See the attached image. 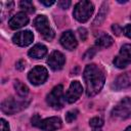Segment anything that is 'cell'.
Listing matches in <instances>:
<instances>
[{"label":"cell","instance_id":"cell-1","mask_svg":"<svg viewBox=\"0 0 131 131\" xmlns=\"http://www.w3.org/2000/svg\"><path fill=\"white\" fill-rule=\"evenodd\" d=\"M83 78L86 85V94L90 97L96 95L101 90L105 81L102 70L94 63L86 66L83 73Z\"/></svg>","mask_w":131,"mask_h":131},{"label":"cell","instance_id":"cell-2","mask_svg":"<svg viewBox=\"0 0 131 131\" xmlns=\"http://www.w3.org/2000/svg\"><path fill=\"white\" fill-rule=\"evenodd\" d=\"M94 11V5L90 1L82 0L75 5L73 15L80 23H86Z\"/></svg>","mask_w":131,"mask_h":131},{"label":"cell","instance_id":"cell-3","mask_svg":"<svg viewBox=\"0 0 131 131\" xmlns=\"http://www.w3.org/2000/svg\"><path fill=\"white\" fill-rule=\"evenodd\" d=\"M30 103V100L20 99L17 100L14 97H7L5 98L1 103V110L3 113L7 115H14L15 113H18L26 108Z\"/></svg>","mask_w":131,"mask_h":131},{"label":"cell","instance_id":"cell-4","mask_svg":"<svg viewBox=\"0 0 131 131\" xmlns=\"http://www.w3.org/2000/svg\"><path fill=\"white\" fill-rule=\"evenodd\" d=\"M33 25L45 40L51 41L54 38V31L51 29L49 25V20L45 15H38L34 19Z\"/></svg>","mask_w":131,"mask_h":131},{"label":"cell","instance_id":"cell-5","mask_svg":"<svg viewBox=\"0 0 131 131\" xmlns=\"http://www.w3.org/2000/svg\"><path fill=\"white\" fill-rule=\"evenodd\" d=\"M47 103L54 110H59L63 106L64 101V95H63V87L62 85L55 86L46 97Z\"/></svg>","mask_w":131,"mask_h":131},{"label":"cell","instance_id":"cell-6","mask_svg":"<svg viewBox=\"0 0 131 131\" xmlns=\"http://www.w3.org/2000/svg\"><path fill=\"white\" fill-rule=\"evenodd\" d=\"M113 118L125 120L131 116V98L130 97H124L121 99L117 105L112 111Z\"/></svg>","mask_w":131,"mask_h":131},{"label":"cell","instance_id":"cell-7","mask_svg":"<svg viewBox=\"0 0 131 131\" xmlns=\"http://www.w3.org/2000/svg\"><path fill=\"white\" fill-rule=\"evenodd\" d=\"M113 62L119 69H124L129 66L131 63V44H124Z\"/></svg>","mask_w":131,"mask_h":131},{"label":"cell","instance_id":"cell-8","mask_svg":"<svg viewBox=\"0 0 131 131\" xmlns=\"http://www.w3.org/2000/svg\"><path fill=\"white\" fill-rule=\"evenodd\" d=\"M48 78V72L46 68L42 66H37L32 69L28 74V79L33 85H41Z\"/></svg>","mask_w":131,"mask_h":131},{"label":"cell","instance_id":"cell-9","mask_svg":"<svg viewBox=\"0 0 131 131\" xmlns=\"http://www.w3.org/2000/svg\"><path fill=\"white\" fill-rule=\"evenodd\" d=\"M83 93V87L79 81H73L64 94V100L69 103L76 102Z\"/></svg>","mask_w":131,"mask_h":131},{"label":"cell","instance_id":"cell-10","mask_svg":"<svg viewBox=\"0 0 131 131\" xmlns=\"http://www.w3.org/2000/svg\"><path fill=\"white\" fill-rule=\"evenodd\" d=\"M62 122L60 118L58 117H50L46 119H41L40 122L38 123L37 127L44 130V131H55L61 128Z\"/></svg>","mask_w":131,"mask_h":131},{"label":"cell","instance_id":"cell-11","mask_svg":"<svg viewBox=\"0 0 131 131\" xmlns=\"http://www.w3.org/2000/svg\"><path fill=\"white\" fill-rule=\"evenodd\" d=\"M33 40H34V35L29 30L17 32L12 37V42L15 45L20 46V47H25V46L30 45L33 42Z\"/></svg>","mask_w":131,"mask_h":131},{"label":"cell","instance_id":"cell-12","mask_svg":"<svg viewBox=\"0 0 131 131\" xmlns=\"http://www.w3.org/2000/svg\"><path fill=\"white\" fill-rule=\"evenodd\" d=\"M64 62H66V57L64 55L60 52V51H53L48 59H47V63L48 66L53 70V71H58L60 69H62V67L64 66Z\"/></svg>","mask_w":131,"mask_h":131},{"label":"cell","instance_id":"cell-13","mask_svg":"<svg viewBox=\"0 0 131 131\" xmlns=\"http://www.w3.org/2000/svg\"><path fill=\"white\" fill-rule=\"evenodd\" d=\"M28 23H29L28 15L25 12H17L9 19L8 25H9L10 29L17 30V29H20V28L25 27L26 25H28Z\"/></svg>","mask_w":131,"mask_h":131},{"label":"cell","instance_id":"cell-14","mask_svg":"<svg viewBox=\"0 0 131 131\" xmlns=\"http://www.w3.org/2000/svg\"><path fill=\"white\" fill-rule=\"evenodd\" d=\"M59 41H60V44L62 45V47L68 50H74V49H76V47L78 45L77 39L72 31H66L61 35Z\"/></svg>","mask_w":131,"mask_h":131},{"label":"cell","instance_id":"cell-15","mask_svg":"<svg viewBox=\"0 0 131 131\" xmlns=\"http://www.w3.org/2000/svg\"><path fill=\"white\" fill-rule=\"evenodd\" d=\"M47 54V47L43 44H36L29 50V55L32 58L40 59Z\"/></svg>","mask_w":131,"mask_h":131},{"label":"cell","instance_id":"cell-16","mask_svg":"<svg viewBox=\"0 0 131 131\" xmlns=\"http://www.w3.org/2000/svg\"><path fill=\"white\" fill-rule=\"evenodd\" d=\"M130 85H131V82H130L128 76L124 74V75H121V76L117 77V79L114 81L112 87L115 90H122V89L128 88Z\"/></svg>","mask_w":131,"mask_h":131},{"label":"cell","instance_id":"cell-17","mask_svg":"<svg viewBox=\"0 0 131 131\" xmlns=\"http://www.w3.org/2000/svg\"><path fill=\"white\" fill-rule=\"evenodd\" d=\"M113 43H114V39L110 35H101L100 37H98V39H96L95 45L99 48H107Z\"/></svg>","mask_w":131,"mask_h":131},{"label":"cell","instance_id":"cell-18","mask_svg":"<svg viewBox=\"0 0 131 131\" xmlns=\"http://www.w3.org/2000/svg\"><path fill=\"white\" fill-rule=\"evenodd\" d=\"M107 3L106 2H104L102 5H101V7H100V9H99V11H98V13H97V16L95 17V19H94V21H93V25L94 26H98V25H100L103 20H104V18H105V16H106V14H107Z\"/></svg>","mask_w":131,"mask_h":131},{"label":"cell","instance_id":"cell-19","mask_svg":"<svg viewBox=\"0 0 131 131\" xmlns=\"http://www.w3.org/2000/svg\"><path fill=\"white\" fill-rule=\"evenodd\" d=\"M14 88H15V91H16L17 95L23 97V98H25L29 93V88L27 87V85H25L19 80H16L14 82Z\"/></svg>","mask_w":131,"mask_h":131},{"label":"cell","instance_id":"cell-20","mask_svg":"<svg viewBox=\"0 0 131 131\" xmlns=\"http://www.w3.org/2000/svg\"><path fill=\"white\" fill-rule=\"evenodd\" d=\"M89 125H90V127L93 129V131H100L101 127L103 126V120H102L101 118L94 117V118L90 119Z\"/></svg>","mask_w":131,"mask_h":131},{"label":"cell","instance_id":"cell-21","mask_svg":"<svg viewBox=\"0 0 131 131\" xmlns=\"http://www.w3.org/2000/svg\"><path fill=\"white\" fill-rule=\"evenodd\" d=\"M19 7L23 10H25V11H27L29 13H33L35 11V7H34L33 3H32V1H30V0H23V1H20L19 2Z\"/></svg>","mask_w":131,"mask_h":131},{"label":"cell","instance_id":"cell-22","mask_svg":"<svg viewBox=\"0 0 131 131\" xmlns=\"http://www.w3.org/2000/svg\"><path fill=\"white\" fill-rule=\"evenodd\" d=\"M79 112L77 110H71L66 114V121L68 123H72L74 120H76V118L78 117Z\"/></svg>","mask_w":131,"mask_h":131},{"label":"cell","instance_id":"cell-23","mask_svg":"<svg viewBox=\"0 0 131 131\" xmlns=\"http://www.w3.org/2000/svg\"><path fill=\"white\" fill-rule=\"evenodd\" d=\"M0 130L1 131H10L9 125H8V123L4 119H1L0 120Z\"/></svg>","mask_w":131,"mask_h":131},{"label":"cell","instance_id":"cell-24","mask_svg":"<svg viewBox=\"0 0 131 131\" xmlns=\"http://www.w3.org/2000/svg\"><path fill=\"white\" fill-rule=\"evenodd\" d=\"M78 32H79V36L82 39V41H85L87 38V30L85 28H79Z\"/></svg>","mask_w":131,"mask_h":131},{"label":"cell","instance_id":"cell-25","mask_svg":"<svg viewBox=\"0 0 131 131\" xmlns=\"http://www.w3.org/2000/svg\"><path fill=\"white\" fill-rule=\"evenodd\" d=\"M57 4H58V6H59L60 8H62V9H67V8L70 7V5H71V1H69V0H62V1L57 2Z\"/></svg>","mask_w":131,"mask_h":131},{"label":"cell","instance_id":"cell-26","mask_svg":"<svg viewBox=\"0 0 131 131\" xmlns=\"http://www.w3.org/2000/svg\"><path fill=\"white\" fill-rule=\"evenodd\" d=\"M123 34L126 37H128V38L131 39V25H127V26H125L123 28Z\"/></svg>","mask_w":131,"mask_h":131},{"label":"cell","instance_id":"cell-27","mask_svg":"<svg viewBox=\"0 0 131 131\" xmlns=\"http://www.w3.org/2000/svg\"><path fill=\"white\" fill-rule=\"evenodd\" d=\"M95 54V49L94 48H91V49H89L85 54H84V58H91L93 55Z\"/></svg>","mask_w":131,"mask_h":131},{"label":"cell","instance_id":"cell-28","mask_svg":"<svg viewBox=\"0 0 131 131\" xmlns=\"http://www.w3.org/2000/svg\"><path fill=\"white\" fill-rule=\"evenodd\" d=\"M40 120H41L40 116H39V115H35V116L32 118V125L35 126V127H37V125H38V123L40 122Z\"/></svg>","mask_w":131,"mask_h":131},{"label":"cell","instance_id":"cell-29","mask_svg":"<svg viewBox=\"0 0 131 131\" xmlns=\"http://www.w3.org/2000/svg\"><path fill=\"white\" fill-rule=\"evenodd\" d=\"M15 68H16L17 70H19V71L24 70V69H25V61H24V60H18V61L16 62V64H15Z\"/></svg>","mask_w":131,"mask_h":131},{"label":"cell","instance_id":"cell-30","mask_svg":"<svg viewBox=\"0 0 131 131\" xmlns=\"http://www.w3.org/2000/svg\"><path fill=\"white\" fill-rule=\"evenodd\" d=\"M40 3H41V4H43V5H45V6H50V5L54 4V3H55V1H53V0H51V1H45V0H41V1H40Z\"/></svg>","mask_w":131,"mask_h":131},{"label":"cell","instance_id":"cell-31","mask_svg":"<svg viewBox=\"0 0 131 131\" xmlns=\"http://www.w3.org/2000/svg\"><path fill=\"white\" fill-rule=\"evenodd\" d=\"M112 29H113V31H114V32H116V34H117V35H119V34H120V32H121V28H120L118 25H114Z\"/></svg>","mask_w":131,"mask_h":131},{"label":"cell","instance_id":"cell-32","mask_svg":"<svg viewBox=\"0 0 131 131\" xmlns=\"http://www.w3.org/2000/svg\"><path fill=\"white\" fill-rule=\"evenodd\" d=\"M125 131H131V126H129V127H127V128L125 129Z\"/></svg>","mask_w":131,"mask_h":131}]
</instances>
